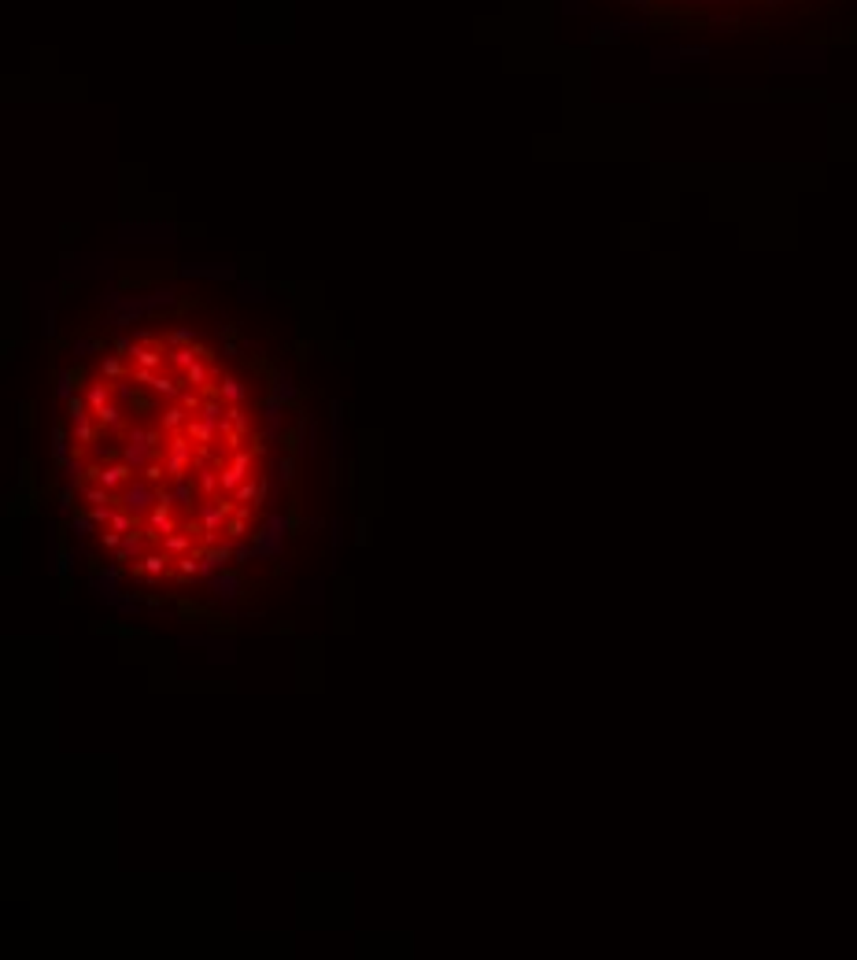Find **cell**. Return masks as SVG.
<instances>
[{"instance_id":"4fadbf2b","label":"cell","mask_w":857,"mask_h":960,"mask_svg":"<svg viewBox=\"0 0 857 960\" xmlns=\"http://www.w3.org/2000/svg\"><path fill=\"white\" fill-rule=\"evenodd\" d=\"M82 499L89 502V506H107V502H111V506H119V492L104 487L100 480H96V484H85V487H82Z\"/></svg>"},{"instance_id":"836d02e7","label":"cell","mask_w":857,"mask_h":960,"mask_svg":"<svg viewBox=\"0 0 857 960\" xmlns=\"http://www.w3.org/2000/svg\"><path fill=\"white\" fill-rule=\"evenodd\" d=\"M285 521H288V535H300V528H303V517H300V502H296V499L288 502V514H285Z\"/></svg>"},{"instance_id":"7bdbcfd3","label":"cell","mask_w":857,"mask_h":960,"mask_svg":"<svg viewBox=\"0 0 857 960\" xmlns=\"http://www.w3.org/2000/svg\"><path fill=\"white\" fill-rule=\"evenodd\" d=\"M45 333H48V336L56 333V314H52V311H45Z\"/></svg>"},{"instance_id":"4dcf8cb0","label":"cell","mask_w":857,"mask_h":960,"mask_svg":"<svg viewBox=\"0 0 857 960\" xmlns=\"http://www.w3.org/2000/svg\"><path fill=\"white\" fill-rule=\"evenodd\" d=\"M93 410H89V403H85V396H71L67 399V421L74 425V421H82V417H89Z\"/></svg>"},{"instance_id":"ac0fdd59","label":"cell","mask_w":857,"mask_h":960,"mask_svg":"<svg viewBox=\"0 0 857 960\" xmlns=\"http://www.w3.org/2000/svg\"><path fill=\"white\" fill-rule=\"evenodd\" d=\"M148 388H152L159 399H177V396H182V384H177L174 377H167V373H163V377H159V373H152V377H148Z\"/></svg>"},{"instance_id":"83f0119b","label":"cell","mask_w":857,"mask_h":960,"mask_svg":"<svg viewBox=\"0 0 857 960\" xmlns=\"http://www.w3.org/2000/svg\"><path fill=\"white\" fill-rule=\"evenodd\" d=\"M244 480H248L244 469H237V466H222V492H230V495H233V492H237V487L244 484Z\"/></svg>"},{"instance_id":"1f68e13d","label":"cell","mask_w":857,"mask_h":960,"mask_svg":"<svg viewBox=\"0 0 857 960\" xmlns=\"http://www.w3.org/2000/svg\"><path fill=\"white\" fill-rule=\"evenodd\" d=\"M281 484H288V487H296V454H285L281 458Z\"/></svg>"},{"instance_id":"9a60e30c","label":"cell","mask_w":857,"mask_h":960,"mask_svg":"<svg viewBox=\"0 0 857 960\" xmlns=\"http://www.w3.org/2000/svg\"><path fill=\"white\" fill-rule=\"evenodd\" d=\"M67 521H71V535H74L78 543L89 540V535L96 532V521H93V514H89V510H74Z\"/></svg>"},{"instance_id":"44dd1931","label":"cell","mask_w":857,"mask_h":960,"mask_svg":"<svg viewBox=\"0 0 857 960\" xmlns=\"http://www.w3.org/2000/svg\"><path fill=\"white\" fill-rule=\"evenodd\" d=\"M126 355H104V362H100V377L107 381H126Z\"/></svg>"},{"instance_id":"603a6c76","label":"cell","mask_w":857,"mask_h":960,"mask_svg":"<svg viewBox=\"0 0 857 960\" xmlns=\"http://www.w3.org/2000/svg\"><path fill=\"white\" fill-rule=\"evenodd\" d=\"M244 396L248 392H244V384H240L237 377H222L218 381V399L222 403H244Z\"/></svg>"},{"instance_id":"8992f818","label":"cell","mask_w":857,"mask_h":960,"mask_svg":"<svg viewBox=\"0 0 857 960\" xmlns=\"http://www.w3.org/2000/svg\"><path fill=\"white\" fill-rule=\"evenodd\" d=\"M71 562H74V547H67V540H63V528H56V535H52V576L67 580Z\"/></svg>"},{"instance_id":"ffe728a7","label":"cell","mask_w":857,"mask_h":960,"mask_svg":"<svg viewBox=\"0 0 857 960\" xmlns=\"http://www.w3.org/2000/svg\"><path fill=\"white\" fill-rule=\"evenodd\" d=\"M196 359H200V348H196V344H189V348H170V351H167V362H170L174 369H189Z\"/></svg>"},{"instance_id":"74e56055","label":"cell","mask_w":857,"mask_h":960,"mask_svg":"<svg viewBox=\"0 0 857 960\" xmlns=\"http://www.w3.org/2000/svg\"><path fill=\"white\" fill-rule=\"evenodd\" d=\"M252 558H259V555H255V547H240V543L233 547V562H237V565H248Z\"/></svg>"},{"instance_id":"d4e9b609","label":"cell","mask_w":857,"mask_h":960,"mask_svg":"<svg viewBox=\"0 0 857 960\" xmlns=\"http://www.w3.org/2000/svg\"><path fill=\"white\" fill-rule=\"evenodd\" d=\"M78 492H82V487H78V484H67V487H59V495H56V506H59V514H63V517H71V514L78 510V502H74V499H78Z\"/></svg>"},{"instance_id":"30bf717a","label":"cell","mask_w":857,"mask_h":960,"mask_svg":"<svg viewBox=\"0 0 857 960\" xmlns=\"http://www.w3.org/2000/svg\"><path fill=\"white\" fill-rule=\"evenodd\" d=\"M170 487H174V499H177V506H182V510H189V514L196 510V499H200V484H196V480H192V477H189V480H174Z\"/></svg>"},{"instance_id":"277c9868","label":"cell","mask_w":857,"mask_h":960,"mask_svg":"<svg viewBox=\"0 0 857 960\" xmlns=\"http://www.w3.org/2000/svg\"><path fill=\"white\" fill-rule=\"evenodd\" d=\"M240 588H244V576H240L237 569H222V573L211 580V591H215V598L222 602V606H233V602L240 598Z\"/></svg>"},{"instance_id":"7402d4cb","label":"cell","mask_w":857,"mask_h":960,"mask_svg":"<svg viewBox=\"0 0 857 960\" xmlns=\"http://www.w3.org/2000/svg\"><path fill=\"white\" fill-rule=\"evenodd\" d=\"M192 547H196V543H192V535H189V532H174V535H167V540H163V550H167L170 558H182V555H189Z\"/></svg>"},{"instance_id":"f1b7e54d","label":"cell","mask_w":857,"mask_h":960,"mask_svg":"<svg viewBox=\"0 0 857 960\" xmlns=\"http://www.w3.org/2000/svg\"><path fill=\"white\" fill-rule=\"evenodd\" d=\"M225 417L233 421V429H237L240 436H248V432H252V417H248L244 410H240V403H230V406H225Z\"/></svg>"},{"instance_id":"cb8c5ba5","label":"cell","mask_w":857,"mask_h":960,"mask_svg":"<svg viewBox=\"0 0 857 960\" xmlns=\"http://www.w3.org/2000/svg\"><path fill=\"white\" fill-rule=\"evenodd\" d=\"M96 421H100L104 432H115V429H122V410H119L115 403H107V406H100V410H96Z\"/></svg>"},{"instance_id":"484cf974","label":"cell","mask_w":857,"mask_h":960,"mask_svg":"<svg viewBox=\"0 0 857 960\" xmlns=\"http://www.w3.org/2000/svg\"><path fill=\"white\" fill-rule=\"evenodd\" d=\"M137 477H144L148 484H167V480H170V473H167V462H163V458H152V462H148V466H144L141 473H137Z\"/></svg>"},{"instance_id":"52a82bcc","label":"cell","mask_w":857,"mask_h":960,"mask_svg":"<svg viewBox=\"0 0 857 960\" xmlns=\"http://www.w3.org/2000/svg\"><path fill=\"white\" fill-rule=\"evenodd\" d=\"M129 362H134V366H144V369H163L167 355H163V348H152V344H141V340H134V348H129Z\"/></svg>"},{"instance_id":"7a4b0ae2","label":"cell","mask_w":857,"mask_h":960,"mask_svg":"<svg viewBox=\"0 0 857 960\" xmlns=\"http://www.w3.org/2000/svg\"><path fill=\"white\" fill-rule=\"evenodd\" d=\"M285 535H288V521L281 514H270L263 525H259L252 532V547H255V555L259 558H278L281 555V543H285Z\"/></svg>"},{"instance_id":"6da1fadb","label":"cell","mask_w":857,"mask_h":960,"mask_svg":"<svg viewBox=\"0 0 857 960\" xmlns=\"http://www.w3.org/2000/svg\"><path fill=\"white\" fill-rule=\"evenodd\" d=\"M200 458H192V436L182 429V432H170L167 436V473H170V484L174 480H189V473L196 469Z\"/></svg>"},{"instance_id":"d6986e66","label":"cell","mask_w":857,"mask_h":960,"mask_svg":"<svg viewBox=\"0 0 857 960\" xmlns=\"http://www.w3.org/2000/svg\"><path fill=\"white\" fill-rule=\"evenodd\" d=\"M273 399H281V403H292L296 396H300V388L292 384V377L281 369V373H273V392H270Z\"/></svg>"},{"instance_id":"60d3db41","label":"cell","mask_w":857,"mask_h":960,"mask_svg":"<svg viewBox=\"0 0 857 960\" xmlns=\"http://www.w3.org/2000/svg\"><path fill=\"white\" fill-rule=\"evenodd\" d=\"M252 451H255V458H263V454H266L270 447H266V440H263V436H252Z\"/></svg>"},{"instance_id":"3957f363","label":"cell","mask_w":857,"mask_h":960,"mask_svg":"<svg viewBox=\"0 0 857 960\" xmlns=\"http://www.w3.org/2000/svg\"><path fill=\"white\" fill-rule=\"evenodd\" d=\"M155 502H159V495H155V484H148L144 477H134L129 480L122 492H119V506H126L134 517H148L152 510H155Z\"/></svg>"},{"instance_id":"8d00e7d4","label":"cell","mask_w":857,"mask_h":960,"mask_svg":"<svg viewBox=\"0 0 857 960\" xmlns=\"http://www.w3.org/2000/svg\"><path fill=\"white\" fill-rule=\"evenodd\" d=\"M89 514H93L96 525H111V514H115V506H111V502H107V506H89Z\"/></svg>"},{"instance_id":"e575fe53","label":"cell","mask_w":857,"mask_h":960,"mask_svg":"<svg viewBox=\"0 0 857 960\" xmlns=\"http://www.w3.org/2000/svg\"><path fill=\"white\" fill-rule=\"evenodd\" d=\"M230 466H237V469H244V473L252 477V466H255V451H233V458H230Z\"/></svg>"},{"instance_id":"ab89813d","label":"cell","mask_w":857,"mask_h":960,"mask_svg":"<svg viewBox=\"0 0 857 960\" xmlns=\"http://www.w3.org/2000/svg\"><path fill=\"white\" fill-rule=\"evenodd\" d=\"M366 528H370V525H366V517H359V525H355V543H359V547H366V540H370Z\"/></svg>"},{"instance_id":"4316f807","label":"cell","mask_w":857,"mask_h":960,"mask_svg":"<svg viewBox=\"0 0 857 960\" xmlns=\"http://www.w3.org/2000/svg\"><path fill=\"white\" fill-rule=\"evenodd\" d=\"M74 388H78V373H74V369H63L59 377H56V396H59L63 403H67L71 396H78Z\"/></svg>"},{"instance_id":"5bb4252c","label":"cell","mask_w":857,"mask_h":960,"mask_svg":"<svg viewBox=\"0 0 857 960\" xmlns=\"http://www.w3.org/2000/svg\"><path fill=\"white\" fill-rule=\"evenodd\" d=\"M185 425H189V410H185L182 403H177V406H167V410L159 414V429H163L167 436H170V432H182Z\"/></svg>"},{"instance_id":"b9f144b4","label":"cell","mask_w":857,"mask_h":960,"mask_svg":"<svg viewBox=\"0 0 857 960\" xmlns=\"http://www.w3.org/2000/svg\"><path fill=\"white\" fill-rule=\"evenodd\" d=\"M129 348H134V340H126V336H119V340H115V351H119V355H126V359H129Z\"/></svg>"},{"instance_id":"7c38bea8","label":"cell","mask_w":857,"mask_h":960,"mask_svg":"<svg viewBox=\"0 0 857 960\" xmlns=\"http://www.w3.org/2000/svg\"><path fill=\"white\" fill-rule=\"evenodd\" d=\"M185 432L192 436V444H200V447H207V444L218 440V425H211V421H203V417H189Z\"/></svg>"},{"instance_id":"ee69618b","label":"cell","mask_w":857,"mask_h":960,"mask_svg":"<svg viewBox=\"0 0 857 960\" xmlns=\"http://www.w3.org/2000/svg\"><path fill=\"white\" fill-rule=\"evenodd\" d=\"M288 569H292V565H288V562H273V576H285V573H288Z\"/></svg>"},{"instance_id":"ba28073f","label":"cell","mask_w":857,"mask_h":960,"mask_svg":"<svg viewBox=\"0 0 857 960\" xmlns=\"http://www.w3.org/2000/svg\"><path fill=\"white\" fill-rule=\"evenodd\" d=\"M196 484H200V495H207V499L222 495V469L207 466V462H196Z\"/></svg>"},{"instance_id":"d6a6232c","label":"cell","mask_w":857,"mask_h":960,"mask_svg":"<svg viewBox=\"0 0 857 960\" xmlns=\"http://www.w3.org/2000/svg\"><path fill=\"white\" fill-rule=\"evenodd\" d=\"M167 344L170 348H189V344H196V333L192 329H174V333H167Z\"/></svg>"},{"instance_id":"5b68a950","label":"cell","mask_w":857,"mask_h":960,"mask_svg":"<svg viewBox=\"0 0 857 960\" xmlns=\"http://www.w3.org/2000/svg\"><path fill=\"white\" fill-rule=\"evenodd\" d=\"M137 477V469L129 466V462H107V466H96V480H100L104 487H111V492H122V487Z\"/></svg>"},{"instance_id":"e0dca14e","label":"cell","mask_w":857,"mask_h":960,"mask_svg":"<svg viewBox=\"0 0 857 960\" xmlns=\"http://www.w3.org/2000/svg\"><path fill=\"white\" fill-rule=\"evenodd\" d=\"M211 377H215V369H207V359H196V362L185 369V384L200 388V392H203L207 384H211Z\"/></svg>"},{"instance_id":"f35d334b","label":"cell","mask_w":857,"mask_h":960,"mask_svg":"<svg viewBox=\"0 0 857 960\" xmlns=\"http://www.w3.org/2000/svg\"><path fill=\"white\" fill-rule=\"evenodd\" d=\"M89 351H104V340H78L74 355H89Z\"/></svg>"},{"instance_id":"2e32d148","label":"cell","mask_w":857,"mask_h":960,"mask_svg":"<svg viewBox=\"0 0 857 960\" xmlns=\"http://www.w3.org/2000/svg\"><path fill=\"white\" fill-rule=\"evenodd\" d=\"M170 562H174V558L167 555L163 547H159V550H148V555H141V565H144V573H148V576H163Z\"/></svg>"},{"instance_id":"8fae6325","label":"cell","mask_w":857,"mask_h":960,"mask_svg":"<svg viewBox=\"0 0 857 960\" xmlns=\"http://www.w3.org/2000/svg\"><path fill=\"white\" fill-rule=\"evenodd\" d=\"M52 462H56V469H63L71 462V432H67V425H56V432H52Z\"/></svg>"},{"instance_id":"d590c367","label":"cell","mask_w":857,"mask_h":960,"mask_svg":"<svg viewBox=\"0 0 857 960\" xmlns=\"http://www.w3.org/2000/svg\"><path fill=\"white\" fill-rule=\"evenodd\" d=\"M100 547H104V550H119V547H122V532H115V528L100 532Z\"/></svg>"},{"instance_id":"9c48e42d","label":"cell","mask_w":857,"mask_h":960,"mask_svg":"<svg viewBox=\"0 0 857 960\" xmlns=\"http://www.w3.org/2000/svg\"><path fill=\"white\" fill-rule=\"evenodd\" d=\"M111 396H115V384H111L107 377H96V381H89L85 384V403H89V410L96 414L100 406H107L111 403Z\"/></svg>"},{"instance_id":"f546056e","label":"cell","mask_w":857,"mask_h":960,"mask_svg":"<svg viewBox=\"0 0 857 960\" xmlns=\"http://www.w3.org/2000/svg\"><path fill=\"white\" fill-rule=\"evenodd\" d=\"M203 399H207V396L200 392V388H182V396H177V403H182V406H185V410H189V414H200V406H203Z\"/></svg>"}]
</instances>
